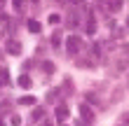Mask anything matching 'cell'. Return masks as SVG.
<instances>
[{
	"label": "cell",
	"instance_id": "obj_9",
	"mask_svg": "<svg viewBox=\"0 0 129 126\" xmlns=\"http://www.w3.org/2000/svg\"><path fill=\"white\" fill-rule=\"evenodd\" d=\"M52 42H54V47H59V42H61V33H54V35H52Z\"/></svg>",
	"mask_w": 129,
	"mask_h": 126
},
{
	"label": "cell",
	"instance_id": "obj_12",
	"mask_svg": "<svg viewBox=\"0 0 129 126\" xmlns=\"http://www.w3.org/2000/svg\"><path fill=\"white\" fill-rule=\"evenodd\" d=\"M12 3H14V7H17V10H21V7H24V3H26V0H12Z\"/></svg>",
	"mask_w": 129,
	"mask_h": 126
},
{
	"label": "cell",
	"instance_id": "obj_4",
	"mask_svg": "<svg viewBox=\"0 0 129 126\" xmlns=\"http://www.w3.org/2000/svg\"><path fill=\"white\" fill-rule=\"evenodd\" d=\"M66 117H68V107H66V105H59V107H56V119L63 121Z\"/></svg>",
	"mask_w": 129,
	"mask_h": 126
},
{
	"label": "cell",
	"instance_id": "obj_3",
	"mask_svg": "<svg viewBox=\"0 0 129 126\" xmlns=\"http://www.w3.org/2000/svg\"><path fill=\"white\" fill-rule=\"evenodd\" d=\"M17 82H19V86H21V89H31V84H33V82H31V77H28V75H21V77L17 79Z\"/></svg>",
	"mask_w": 129,
	"mask_h": 126
},
{
	"label": "cell",
	"instance_id": "obj_13",
	"mask_svg": "<svg viewBox=\"0 0 129 126\" xmlns=\"http://www.w3.org/2000/svg\"><path fill=\"white\" fill-rule=\"evenodd\" d=\"M42 126H52V124H49V121H45V124H42Z\"/></svg>",
	"mask_w": 129,
	"mask_h": 126
},
{
	"label": "cell",
	"instance_id": "obj_14",
	"mask_svg": "<svg viewBox=\"0 0 129 126\" xmlns=\"http://www.w3.org/2000/svg\"><path fill=\"white\" fill-rule=\"evenodd\" d=\"M0 5H5V0H0Z\"/></svg>",
	"mask_w": 129,
	"mask_h": 126
},
{
	"label": "cell",
	"instance_id": "obj_6",
	"mask_svg": "<svg viewBox=\"0 0 129 126\" xmlns=\"http://www.w3.org/2000/svg\"><path fill=\"white\" fill-rule=\"evenodd\" d=\"M19 103H21V105H35V98H33V96H21Z\"/></svg>",
	"mask_w": 129,
	"mask_h": 126
},
{
	"label": "cell",
	"instance_id": "obj_15",
	"mask_svg": "<svg viewBox=\"0 0 129 126\" xmlns=\"http://www.w3.org/2000/svg\"><path fill=\"white\" fill-rule=\"evenodd\" d=\"M127 26H129V19H127Z\"/></svg>",
	"mask_w": 129,
	"mask_h": 126
},
{
	"label": "cell",
	"instance_id": "obj_11",
	"mask_svg": "<svg viewBox=\"0 0 129 126\" xmlns=\"http://www.w3.org/2000/svg\"><path fill=\"white\" fill-rule=\"evenodd\" d=\"M120 5H122V0H110V10H120Z\"/></svg>",
	"mask_w": 129,
	"mask_h": 126
},
{
	"label": "cell",
	"instance_id": "obj_5",
	"mask_svg": "<svg viewBox=\"0 0 129 126\" xmlns=\"http://www.w3.org/2000/svg\"><path fill=\"white\" fill-rule=\"evenodd\" d=\"M40 117H45L42 107H33V114H31V119H33V121H40Z\"/></svg>",
	"mask_w": 129,
	"mask_h": 126
},
{
	"label": "cell",
	"instance_id": "obj_2",
	"mask_svg": "<svg viewBox=\"0 0 129 126\" xmlns=\"http://www.w3.org/2000/svg\"><path fill=\"white\" fill-rule=\"evenodd\" d=\"M7 51H10V54H14V56H19L21 54V47H19V42H7Z\"/></svg>",
	"mask_w": 129,
	"mask_h": 126
},
{
	"label": "cell",
	"instance_id": "obj_10",
	"mask_svg": "<svg viewBox=\"0 0 129 126\" xmlns=\"http://www.w3.org/2000/svg\"><path fill=\"white\" fill-rule=\"evenodd\" d=\"M42 70H45V72H52V70H54V65H52L49 61H45V63H42Z\"/></svg>",
	"mask_w": 129,
	"mask_h": 126
},
{
	"label": "cell",
	"instance_id": "obj_8",
	"mask_svg": "<svg viewBox=\"0 0 129 126\" xmlns=\"http://www.w3.org/2000/svg\"><path fill=\"white\" fill-rule=\"evenodd\" d=\"M80 114H82V117H87V119H92V110H89L87 105H80Z\"/></svg>",
	"mask_w": 129,
	"mask_h": 126
},
{
	"label": "cell",
	"instance_id": "obj_1",
	"mask_svg": "<svg viewBox=\"0 0 129 126\" xmlns=\"http://www.w3.org/2000/svg\"><path fill=\"white\" fill-rule=\"evenodd\" d=\"M66 49H68V54H78V51L82 49V40L78 38V35H71V38L66 40Z\"/></svg>",
	"mask_w": 129,
	"mask_h": 126
},
{
	"label": "cell",
	"instance_id": "obj_7",
	"mask_svg": "<svg viewBox=\"0 0 129 126\" xmlns=\"http://www.w3.org/2000/svg\"><path fill=\"white\" fill-rule=\"evenodd\" d=\"M28 31L31 33H40V24H38V21H28Z\"/></svg>",
	"mask_w": 129,
	"mask_h": 126
}]
</instances>
